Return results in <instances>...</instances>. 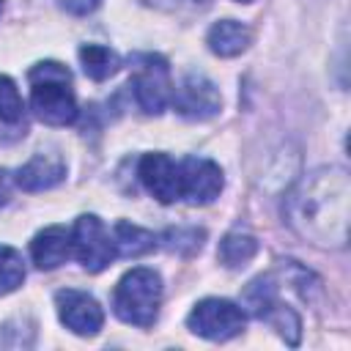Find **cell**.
Masks as SVG:
<instances>
[{"label":"cell","mask_w":351,"mask_h":351,"mask_svg":"<svg viewBox=\"0 0 351 351\" xmlns=\"http://www.w3.org/2000/svg\"><path fill=\"white\" fill-rule=\"evenodd\" d=\"M348 197L346 170L321 167L304 176L285 197L288 225L318 247H346L348 241Z\"/></svg>","instance_id":"6da1fadb"},{"label":"cell","mask_w":351,"mask_h":351,"mask_svg":"<svg viewBox=\"0 0 351 351\" xmlns=\"http://www.w3.org/2000/svg\"><path fill=\"white\" fill-rule=\"evenodd\" d=\"M30 104L38 121L49 126H66L77 118V99L71 90V71L63 63L44 60L30 69Z\"/></svg>","instance_id":"7a4b0ae2"},{"label":"cell","mask_w":351,"mask_h":351,"mask_svg":"<svg viewBox=\"0 0 351 351\" xmlns=\"http://www.w3.org/2000/svg\"><path fill=\"white\" fill-rule=\"evenodd\" d=\"M162 302V280L154 269L126 271L112 291V313L132 326H151L156 321Z\"/></svg>","instance_id":"3957f363"},{"label":"cell","mask_w":351,"mask_h":351,"mask_svg":"<svg viewBox=\"0 0 351 351\" xmlns=\"http://www.w3.org/2000/svg\"><path fill=\"white\" fill-rule=\"evenodd\" d=\"M129 85H132L137 107L145 115H159L167 107V101L173 99L170 66L162 55H154V52H140L132 58Z\"/></svg>","instance_id":"277c9868"},{"label":"cell","mask_w":351,"mask_h":351,"mask_svg":"<svg viewBox=\"0 0 351 351\" xmlns=\"http://www.w3.org/2000/svg\"><path fill=\"white\" fill-rule=\"evenodd\" d=\"M244 304L250 307V313L266 324H271L291 346L299 343V332H302V321L299 315L280 302L277 296V282H274V274H263L258 280H252L244 291Z\"/></svg>","instance_id":"5b68a950"},{"label":"cell","mask_w":351,"mask_h":351,"mask_svg":"<svg viewBox=\"0 0 351 351\" xmlns=\"http://www.w3.org/2000/svg\"><path fill=\"white\" fill-rule=\"evenodd\" d=\"M244 310L228 299H203L186 318V326L206 340H230L244 329Z\"/></svg>","instance_id":"8992f818"},{"label":"cell","mask_w":351,"mask_h":351,"mask_svg":"<svg viewBox=\"0 0 351 351\" xmlns=\"http://www.w3.org/2000/svg\"><path fill=\"white\" fill-rule=\"evenodd\" d=\"M71 252L93 274L110 266V261L115 258V244L110 241V233L104 230L99 217L93 214L77 217L74 230H71Z\"/></svg>","instance_id":"52a82bcc"},{"label":"cell","mask_w":351,"mask_h":351,"mask_svg":"<svg viewBox=\"0 0 351 351\" xmlns=\"http://www.w3.org/2000/svg\"><path fill=\"white\" fill-rule=\"evenodd\" d=\"M173 104H176L178 115H184L189 121H206L219 112L222 96H219L217 85L211 80H206L203 74H186L178 82V88L173 90Z\"/></svg>","instance_id":"ba28073f"},{"label":"cell","mask_w":351,"mask_h":351,"mask_svg":"<svg viewBox=\"0 0 351 351\" xmlns=\"http://www.w3.org/2000/svg\"><path fill=\"white\" fill-rule=\"evenodd\" d=\"M178 167H181V197L186 203L206 206L219 197L222 184H225L219 165H214L211 159L186 156L184 162H178Z\"/></svg>","instance_id":"9c48e42d"},{"label":"cell","mask_w":351,"mask_h":351,"mask_svg":"<svg viewBox=\"0 0 351 351\" xmlns=\"http://www.w3.org/2000/svg\"><path fill=\"white\" fill-rule=\"evenodd\" d=\"M137 176L159 203L181 200V167L167 154H145L137 165Z\"/></svg>","instance_id":"30bf717a"},{"label":"cell","mask_w":351,"mask_h":351,"mask_svg":"<svg viewBox=\"0 0 351 351\" xmlns=\"http://www.w3.org/2000/svg\"><path fill=\"white\" fill-rule=\"evenodd\" d=\"M58 302V315L60 321L66 324V329H71L74 335H82V337H93L101 324H104V313L99 307V302L82 291H74V288H66V291H58L55 296Z\"/></svg>","instance_id":"8fae6325"},{"label":"cell","mask_w":351,"mask_h":351,"mask_svg":"<svg viewBox=\"0 0 351 351\" xmlns=\"http://www.w3.org/2000/svg\"><path fill=\"white\" fill-rule=\"evenodd\" d=\"M66 178V162L58 154H36L27 165L16 170V184L25 192H44Z\"/></svg>","instance_id":"7c38bea8"},{"label":"cell","mask_w":351,"mask_h":351,"mask_svg":"<svg viewBox=\"0 0 351 351\" xmlns=\"http://www.w3.org/2000/svg\"><path fill=\"white\" fill-rule=\"evenodd\" d=\"M30 255L33 263L44 271L58 269L60 263H66V258L71 255V233L63 225H49L41 233H36V239L30 241Z\"/></svg>","instance_id":"4fadbf2b"},{"label":"cell","mask_w":351,"mask_h":351,"mask_svg":"<svg viewBox=\"0 0 351 351\" xmlns=\"http://www.w3.org/2000/svg\"><path fill=\"white\" fill-rule=\"evenodd\" d=\"M250 38H252L250 27L233 19H222L208 30V49L219 58H233L250 47Z\"/></svg>","instance_id":"5bb4252c"},{"label":"cell","mask_w":351,"mask_h":351,"mask_svg":"<svg viewBox=\"0 0 351 351\" xmlns=\"http://www.w3.org/2000/svg\"><path fill=\"white\" fill-rule=\"evenodd\" d=\"M112 244H115V250H118L121 255L137 258V255H145V252H151V250L156 247V236H154L151 230H145V228L132 225V222H118V225H115V239H112Z\"/></svg>","instance_id":"9a60e30c"},{"label":"cell","mask_w":351,"mask_h":351,"mask_svg":"<svg viewBox=\"0 0 351 351\" xmlns=\"http://www.w3.org/2000/svg\"><path fill=\"white\" fill-rule=\"evenodd\" d=\"M258 252V241L250 236V233H228L222 241H219V263L228 266V269H241L247 266Z\"/></svg>","instance_id":"2e32d148"},{"label":"cell","mask_w":351,"mask_h":351,"mask_svg":"<svg viewBox=\"0 0 351 351\" xmlns=\"http://www.w3.org/2000/svg\"><path fill=\"white\" fill-rule=\"evenodd\" d=\"M80 60H82L85 74H88L90 80H96V82L112 77V74L118 71V66H121L118 55H115L110 47H101V44H85V47L80 49Z\"/></svg>","instance_id":"e0dca14e"},{"label":"cell","mask_w":351,"mask_h":351,"mask_svg":"<svg viewBox=\"0 0 351 351\" xmlns=\"http://www.w3.org/2000/svg\"><path fill=\"white\" fill-rule=\"evenodd\" d=\"M25 280V263L22 255L5 244H0V296L16 291Z\"/></svg>","instance_id":"ac0fdd59"},{"label":"cell","mask_w":351,"mask_h":351,"mask_svg":"<svg viewBox=\"0 0 351 351\" xmlns=\"http://www.w3.org/2000/svg\"><path fill=\"white\" fill-rule=\"evenodd\" d=\"M206 233L197 228H173L162 236V244L176 255H195L203 247Z\"/></svg>","instance_id":"d6986e66"},{"label":"cell","mask_w":351,"mask_h":351,"mask_svg":"<svg viewBox=\"0 0 351 351\" xmlns=\"http://www.w3.org/2000/svg\"><path fill=\"white\" fill-rule=\"evenodd\" d=\"M22 115H25V104H22V96L14 85V80L0 74V121L3 123H19Z\"/></svg>","instance_id":"ffe728a7"},{"label":"cell","mask_w":351,"mask_h":351,"mask_svg":"<svg viewBox=\"0 0 351 351\" xmlns=\"http://www.w3.org/2000/svg\"><path fill=\"white\" fill-rule=\"evenodd\" d=\"M99 3L101 0H60V8L69 11V14H74V16H85V14L96 11Z\"/></svg>","instance_id":"44dd1931"},{"label":"cell","mask_w":351,"mask_h":351,"mask_svg":"<svg viewBox=\"0 0 351 351\" xmlns=\"http://www.w3.org/2000/svg\"><path fill=\"white\" fill-rule=\"evenodd\" d=\"M11 200V173L0 167V206H5Z\"/></svg>","instance_id":"7402d4cb"},{"label":"cell","mask_w":351,"mask_h":351,"mask_svg":"<svg viewBox=\"0 0 351 351\" xmlns=\"http://www.w3.org/2000/svg\"><path fill=\"white\" fill-rule=\"evenodd\" d=\"M239 3H252V0H239Z\"/></svg>","instance_id":"603a6c76"},{"label":"cell","mask_w":351,"mask_h":351,"mask_svg":"<svg viewBox=\"0 0 351 351\" xmlns=\"http://www.w3.org/2000/svg\"><path fill=\"white\" fill-rule=\"evenodd\" d=\"M0 8H3V0H0Z\"/></svg>","instance_id":"cb8c5ba5"}]
</instances>
